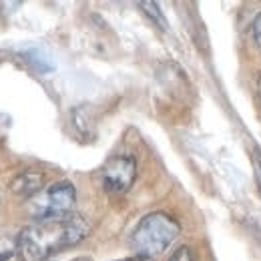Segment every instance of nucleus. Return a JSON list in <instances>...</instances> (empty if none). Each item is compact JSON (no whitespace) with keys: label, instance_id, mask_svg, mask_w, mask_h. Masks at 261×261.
I'll use <instances>...</instances> for the list:
<instances>
[{"label":"nucleus","instance_id":"9d476101","mask_svg":"<svg viewBox=\"0 0 261 261\" xmlns=\"http://www.w3.org/2000/svg\"><path fill=\"white\" fill-rule=\"evenodd\" d=\"M251 31H253V38H255V44H257V48L261 50V12L253 18V27H251Z\"/></svg>","mask_w":261,"mask_h":261},{"label":"nucleus","instance_id":"39448f33","mask_svg":"<svg viewBox=\"0 0 261 261\" xmlns=\"http://www.w3.org/2000/svg\"><path fill=\"white\" fill-rule=\"evenodd\" d=\"M12 191L16 195L22 197H34L38 191H42V175L40 173H33V171H27V173H20L14 181H12Z\"/></svg>","mask_w":261,"mask_h":261},{"label":"nucleus","instance_id":"f257e3e1","mask_svg":"<svg viewBox=\"0 0 261 261\" xmlns=\"http://www.w3.org/2000/svg\"><path fill=\"white\" fill-rule=\"evenodd\" d=\"M89 235V223L83 215L34 219L18 233V255L22 261H44L55 253L81 243Z\"/></svg>","mask_w":261,"mask_h":261},{"label":"nucleus","instance_id":"7ed1b4c3","mask_svg":"<svg viewBox=\"0 0 261 261\" xmlns=\"http://www.w3.org/2000/svg\"><path fill=\"white\" fill-rule=\"evenodd\" d=\"M76 203V189L68 181H59L48 187H42L34 197H31L29 211L34 219H46V217H63L74 213Z\"/></svg>","mask_w":261,"mask_h":261},{"label":"nucleus","instance_id":"20e7f679","mask_svg":"<svg viewBox=\"0 0 261 261\" xmlns=\"http://www.w3.org/2000/svg\"><path fill=\"white\" fill-rule=\"evenodd\" d=\"M137 177V161L130 155H115L111 157L102 171H100V179H102V187L109 193H125L129 191L130 185L135 183Z\"/></svg>","mask_w":261,"mask_h":261},{"label":"nucleus","instance_id":"9b49d317","mask_svg":"<svg viewBox=\"0 0 261 261\" xmlns=\"http://www.w3.org/2000/svg\"><path fill=\"white\" fill-rule=\"evenodd\" d=\"M119 261H153L151 257H141V255H135V257H127V259H119Z\"/></svg>","mask_w":261,"mask_h":261},{"label":"nucleus","instance_id":"ddd939ff","mask_svg":"<svg viewBox=\"0 0 261 261\" xmlns=\"http://www.w3.org/2000/svg\"><path fill=\"white\" fill-rule=\"evenodd\" d=\"M257 89H259V100H261V76H259V83H257Z\"/></svg>","mask_w":261,"mask_h":261},{"label":"nucleus","instance_id":"6e6552de","mask_svg":"<svg viewBox=\"0 0 261 261\" xmlns=\"http://www.w3.org/2000/svg\"><path fill=\"white\" fill-rule=\"evenodd\" d=\"M251 163H253V171H255V181H257V187H259L261 193V151L255 147L253 149V155H251Z\"/></svg>","mask_w":261,"mask_h":261},{"label":"nucleus","instance_id":"0eeeda50","mask_svg":"<svg viewBox=\"0 0 261 261\" xmlns=\"http://www.w3.org/2000/svg\"><path fill=\"white\" fill-rule=\"evenodd\" d=\"M139 6L145 10V14H147V16H149V18H151V20H153L161 31H167V27H169V24H167V20H165L163 12L159 10V4H155V2H141Z\"/></svg>","mask_w":261,"mask_h":261},{"label":"nucleus","instance_id":"f03ea898","mask_svg":"<svg viewBox=\"0 0 261 261\" xmlns=\"http://www.w3.org/2000/svg\"><path fill=\"white\" fill-rule=\"evenodd\" d=\"M181 225L163 211L145 215L130 235V247L141 257H155L179 237Z\"/></svg>","mask_w":261,"mask_h":261},{"label":"nucleus","instance_id":"f8f14e48","mask_svg":"<svg viewBox=\"0 0 261 261\" xmlns=\"http://www.w3.org/2000/svg\"><path fill=\"white\" fill-rule=\"evenodd\" d=\"M0 261H22L20 255H14V257H0Z\"/></svg>","mask_w":261,"mask_h":261},{"label":"nucleus","instance_id":"1a4fd4ad","mask_svg":"<svg viewBox=\"0 0 261 261\" xmlns=\"http://www.w3.org/2000/svg\"><path fill=\"white\" fill-rule=\"evenodd\" d=\"M169 261H195V257H193V253H191L189 247H179V249L171 255Z\"/></svg>","mask_w":261,"mask_h":261},{"label":"nucleus","instance_id":"423d86ee","mask_svg":"<svg viewBox=\"0 0 261 261\" xmlns=\"http://www.w3.org/2000/svg\"><path fill=\"white\" fill-rule=\"evenodd\" d=\"M18 255V235L12 237L0 231V257H14Z\"/></svg>","mask_w":261,"mask_h":261},{"label":"nucleus","instance_id":"4468645a","mask_svg":"<svg viewBox=\"0 0 261 261\" xmlns=\"http://www.w3.org/2000/svg\"><path fill=\"white\" fill-rule=\"evenodd\" d=\"M72 261H91V259H87V257H79V259H72Z\"/></svg>","mask_w":261,"mask_h":261}]
</instances>
